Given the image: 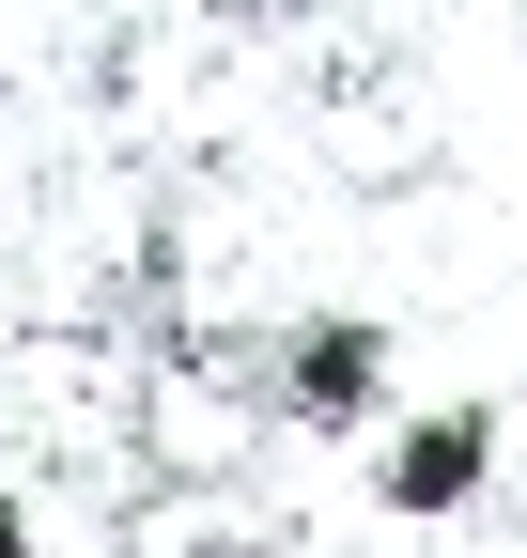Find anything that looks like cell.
Masks as SVG:
<instances>
[{"instance_id":"cell-1","label":"cell","mask_w":527,"mask_h":558,"mask_svg":"<svg viewBox=\"0 0 527 558\" xmlns=\"http://www.w3.org/2000/svg\"><path fill=\"white\" fill-rule=\"evenodd\" d=\"M372 403H388V326H372V311L280 326V357H264V418H295V435H372Z\"/></svg>"},{"instance_id":"cell-2","label":"cell","mask_w":527,"mask_h":558,"mask_svg":"<svg viewBox=\"0 0 527 558\" xmlns=\"http://www.w3.org/2000/svg\"><path fill=\"white\" fill-rule=\"evenodd\" d=\"M497 403H419L404 435H388V465H372V497L404 512V527H450V512H481L497 497Z\"/></svg>"},{"instance_id":"cell-3","label":"cell","mask_w":527,"mask_h":558,"mask_svg":"<svg viewBox=\"0 0 527 558\" xmlns=\"http://www.w3.org/2000/svg\"><path fill=\"white\" fill-rule=\"evenodd\" d=\"M0 558H32V497H0Z\"/></svg>"}]
</instances>
